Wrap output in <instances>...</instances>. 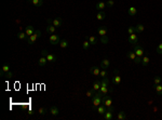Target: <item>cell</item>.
<instances>
[{
  "mask_svg": "<svg viewBox=\"0 0 162 120\" xmlns=\"http://www.w3.org/2000/svg\"><path fill=\"white\" fill-rule=\"evenodd\" d=\"M109 91H112V88H109V79L107 77L103 78V80L101 81V88L98 90V93L101 95H106Z\"/></svg>",
  "mask_w": 162,
  "mask_h": 120,
  "instance_id": "obj_1",
  "label": "cell"
},
{
  "mask_svg": "<svg viewBox=\"0 0 162 120\" xmlns=\"http://www.w3.org/2000/svg\"><path fill=\"white\" fill-rule=\"evenodd\" d=\"M92 98H92V109L95 110L96 108L102 104V95L97 92V93L94 94Z\"/></svg>",
  "mask_w": 162,
  "mask_h": 120,
  "instance_id": "obj_2",
  "label": "cell"
},
{
  "mask_svg": "<svg viewBox=\"0 0 162 120\" xmlns=\"http://www.w3.org/2000/svg\"><path fill=\"white\" fill-rule=\"evenodd\" d=\"M40 34H41L40 30H36L31 36H29L28 38H27V43H28V45H34V43L36 42V40L38 39V37L40 36Z\"/></svg>",
  "mask_w": 162,
  "mask_h": 120,
  "instance_id": "obj_3",
  "label": "cell"
},
{
  "mask_svg": "<svg viewBox=\"0 0 162 120\" xmlns=\"http://www.w3.org/2000/svg\"><path fill=\"white\" fill-rule=\"evenodd\" d=\"M47 22L49 24H52L53 26L55 27H61L62 24H63V22H62V18L59 17H56V18H48Z\"/></svg>",
  "mask_w": 162,
  "mask_h": 120,
  "instance_id": "obj_4",
  "label": "cell"
},
{
  "mask_svg": "<svg viewBox=\"0 0 162 120\" xmlns=\"http://www.w3.org/2000/svg\"><path fill=\"white\" fill-rule=\"evenodd\" d=\"M61 37L59 36V35H55V34H52L50 36V43L53 45H59V42H61Z\"/></svg>",
  "mask_w": 162,
  "mask_h": 120,
  "instance_id": "obj_5",
  "label": "cell"
},
{
  "mask_svg": "<svg viewBox=\"0 0 162 120\" xmlns=\"http://www.w3.org/2000/svg\"><path fill=\"white\" fill-rule=\"evenodd\" d=\"M134 52H135L136 56H140V57H143V56H144V54H145L144 49H143L140 45H134Z\"/></svg>",
  "mask_w": 162,
  "mask_h": 120,
  "instance_id": "obj_6",
  "label": "cell"
},
{
  "mask_svg": "<svg viewBox=\"0 0 162 120\" xmlns=\"http://www.w3.org/2000/svg\"><path fill=\"white\" fill-rule=\"evenodd\" d=\"M10 69H11L10 63H6V64H4V65L1 67V70H0V75H1V76H6L7 74L10 71Z\"/></svg>",
  "mask_w": 162,
  "mask_h": 120,
  "instance_id": "obj_7",
  "label": "cell"
},
{
  "mask_svg": "<svg viewBox=\"0 0 162 120\" xmlns=\"http://www.w3.org/2000/svg\"><path fill=\"white\" fill-rule=\"evenodd\" d=\"M102 103L106 106V107H110L112 105V100L108 95H105L104 98H102Z\"/></svg>",
  "mask_w": 162,
  "mask_h": 120,
  "instance_id": "obj_8",
  "label": "cell"
},
{
  "mask_svg": "<svg viewBox=\"0 0 162 120\" xmlns=\"http://www.w3.org/2000/svg\"><path fill=\"white\" fill-rule=\"evenodd\" d=\"M128 40H129V42L130 43H132V45H137V41H138V38H137V36H136V34L134 33V34H131L129 36V38H128Z\"/></svg>",
  "mask_w": 162,
  "mask_h": 120,
  "instance_id": "obj_9",
  "label": "cell"
},
{
  "mask_svg": "<svg viewBox=\"0 0 162 120\" xmlns=\"http://www.w3.org/2000/svg\"><path fill=\"white\" fill-rule=\"evenodd\" d=\"M90 73H91L92 75H94L95 77H97V76H99L101 69H99V67H97V66H92V67L90 68Z\"/></svg>",
  "mask_w": 162,
  "mask_h": 120,
  "instance_id": "obj_10",
  "label": "cell"
},
{
  "mask_svg": "<svg viewBox=\"0 0 162 120\" xmlns=\"http://www.w3.org/2000/svg\"><path fill=\"white\" fill-rule=\"evenodd\" d=\"M27 1H28L29 3H31L32 6L37 7V8H40V7L43 4V1H42V0H27Z\"/></svg>",
  "mask_w": 162,
  "mask_h": 120,
  "instance_id": "obj_11",
  "label": "cell"
},
{
  "mask_svg": "<svg viewBox=\"0 0 162 120\" xmlns=\"http://www.w3.org/2000/svg\"><path fill=\"white\" fill-rule=\"evenodd\" d=\"M109 66H110V62L108 59H104L103 61L101 62V67L103 69H107Z\"/></svg>",
  "mask_w": 162,
  "mask_h": 120,
  "instance_id": "obj_12",
  "label": "cell"
},
{
  "mask_svg": "<svg viewBox=\"0 0 162 120\" xmlns=\"http://www.w3.org/2000/svg\"><path fill=\"white\" fill-rule=\"evenodd\" d=\"M35 31H36V30H35L34 26H31V25H28V26L26 27V29H25V33H26V35H27L28 37H29V36H31V35L34 34Z\"/></svg>",
  "mask_w": 162,
  "mask_h": 120,
  "instance_id": "obj_13",
  "label": "cell"
},
{
  "mask_svg": "<svg viewBox=\"0 0 162 120\" xmlns=\"http://www.w3.org/2000/svg\"><path fill=\"white\" fill-rule=\"evenodd\" d=\"M115 77L112 78V81L115 84H120V82H121V77H120L119 75H118V70H115Z\"/></svg>",
  "mask_w": 162,
  "mask_h": 120,
  "instance_id": "obj_14",
  "label": "cell"
},
{
  "mask_svg": "<svg viewBox=\"0 0 162 120\" xmlns=\"http://www.w3.org/2000/svg\"><path fill=\"white\" fill-rule=\"evenodd\" d=\"M97 33L101 37H105L107 36V29L105 28V27H98L97 28Z\"/></svg>",
  "mask_w": 162,
  "mask_h": 120,
  "instance_id": "obj_15",
  "label": "cell"
},
{
  "mask_svg": "<svg viewBox=\"0 0 162 120\" xmlns=\"http://www.w3.org/2000/svg\"><path fill=\"white\" fill-rule=\"evenodd\" d=\"M107 7V4L105 3V2H103V1H101V2H97V3L95 4V8L97 9L98 11H103L104 9Z\"/></svg>",
  "mask_w": 162,
  "mask_h": 120,
  "instance_id": "obj_16",
  "label": "cell"
},
{
  "mask_svg": "<svg viewBox=\"0 0 162 120\" xmlns=\"http://www.w3.org/2000/svg\"><path fill=\"white\" fill-rule=\"evenodd\" d=\"M96 110H97V112H98L99 115H104L106 112H107V107H106L105 105H104V106L103 105H99L98 107L96 108Z\"/></svg>",
  "mask_w": 162,
  "mask_h": 120,
  "instance_id": "obj_17",
  "label": "cell"
},
{
  "mask_svg": "<svg viewBox=\"0 0 162 120\" xmlns=\"http://www.w3.org/2000/svg\"><path fill=\"white\" fill-rule=\"evenodd\" d=\"M47 33L48 34H55V31H56V27L55 26H53L52 24H49L48 26H47Z\"/></svg>",
  "mask_w": 162,
  "mask_h": 120,
  "instance_id": "obj_18",
  "label": "cell"
},
{
  "mask_svg": "<svg viewBox=\"0 0 162 120\" xmlns=\"http://www.w3.org/2000/svg\"><path fill=\"white\" fill-rule=\"evenodd\" d=\"M59 108L56 107V106H51L50 107V114L52 115V116H59Z\"/></svg>",
  "mask_w": 162,
  "mask_h": 120,
  "instance_id": "obj_19",
  "label": "cell"
},
{
  "mask_svg": "<svg viewBox=\"0 0 162 120\" xmlns=\"http://www.w3.org/2000/svg\"><path fill=\"white\" fill-rule=\"evenodd\" d=\"M47 62H48L47 57H45V56H42V55H41V57L39 59V61H38V65L41 66V67H43V66H45Z\"/></svg>",
  "mask_w": 162,
  "mask_h": 120,
  "instance_id": "obj_20",
  "label": "cell"
},
{
  "mask_svg": "<svg viewBox=\"0 0 162 120\" xmlns=\"http://www.w3.org/2000/svg\"><path fill=\"white\" fill-rule=\"evenodd\" d=\"M149 62H150L149 56H148L147 54H144V56L142 57V64H143V66H147L148 64H149Z\"/></svg>",
  "mask_w": 162,
  "mask_h": 120,
  "instance_id": "obj_21",
  "label": "cell"
},
{
  "mask_svg": "<svg viewBox=\"0 0 162 120\" xmlns=\"http://www.w3.org/2000/svg\"><path fill=\"white\" fill-rule=\"evenodd\" d=\"M47 60H48V62H51V63H54V62H56V56H55L54 54H51V53H48V55L47 56Z\"/></svg>",
  "mask_w": 162,
  "mask_h": 120,
  "instance_id": "obj_22",
  "label": "cell"
},
{
  "mask_svg": "<svg viewBox=\"0 0 162 120\" xmlns=\"http://www.w3.org/2000/svg\"><path fill=\"white\" fill-rule=\"evenodd\" d=\"M17 38L20 39V40H27L28 36L26 35V33H25V31H21V33L17 34Z\"/></svg>",
  "mask_w": 162,
  "mask_h": 120,
  "instance_id": "obj_23",
  "label": "cell"
},
{
  "mask_svg": "<svg viewBox=\"0 0 162 120\" xmlns=\"http://www.w3.org/2000/svg\"><path fill=\"white\" fill-rule=\"evenodd\" d=\"M144 29H145V26L143 24H137L135 26V33H143L144 31Z\"/></svg>",
  "mask_w": 162,
  "mask_h": 120,
  "instance_id": "obj_24",
  "label": "cell"
},
{
  "mask_svg": "<svg viewBox=\"0 0 162 120\" xmlns=\"http://www.w3.org/2000/svg\"><path fill=\"white\" fill-rule=\"evenodd\" d=\"M128 13H129V15H131V16H135L136 13H137V10H136L135 7H131V8H129Z\"/></svg>",
  "mask_w": 162,
  "mask_h": 120,
  "instance_id": "obj_25",
  "label": "cell"
},
{
  "mask_svg": "<svg viewBox=\"0 0 162 120\" xmlns=\"http://www.w3.org/2000/svg\"><path fill=\"white\" fill-rule=\"evenodd\" d=\"M104 119L105 120H111L112 119V112L111 110H107V112L104 114Z\"/></svg>",
  "mask_w": 162,
  "mask_h": 120,
  "instance_id": "obj_26",
  "label": "cell"
},
{
  "mask_svg": "<svg viewBox=\"0 0 162 120\" xmlns=\"http://www.w3.org/2000/svg\"><path fill=\"white\" fill-rule=\"evenodd\" d=\"M105 16H106V14H105V12H104V11H99V12L96 14V18H97L98 21L105 20Z\"/></svg>",
  "mask_w": 162,
  "mask_h": 120,
  "instance_id": "obj_27",
  "label": "cell"
},
{
  "mask_svg": "<svg viewBox=\"0 0 162 120\" xmlns=\"http://www.w3.org/2000/svg\"><path fill=\"white\" fill-rule=\"evenodd\" d=\"M117 118H118V120H125V119H126V114H125L124 112H118Z\"/></svg>",
  "mask_w": 162,
  "mask_h": 120,
  "instance_id": "obj_28",
  "label": "cell"
},
{
  "mask_svg": "<svg viewBox=\"0 0 162 120\" xmlns=\"http://www.w3.org/2000/svg\"><path fill=\"white\" fill-rule=\"evenodd\" d=\"M69 43L67 40H65V39H63V40H61V42H59V47L62 48V49H66V48H68Z\"/></svg>",
  "mask_w": 162,
  "mask_h": 120,
  "instance_id": "obj_29",
  "label": "cell"
},
{
  "mask_svg": "<svg viewBox=\"0 0 162 120\" xmlns=\"http://www.w3.org/2000/svg\"><path fill=\"white\" fill-rule=\"evenodd\" d=\"M155 90H156L158 95H162V84H160V83L156 84V86H155Z\"/></svg>",
  "mask_w": 162,
  "mask_h": 120,
  "instance_id": "obj_30",
  "label": "cell"
},
{
  "mask_svg": "<svg viewBox=\"0 0 162 120\" xmlns=\"http://www.w3.org/2000/svg\"><path fill=\"white\" fill-rule=\"evenodd\" d=\"M126 56H128V59L134 61V60H135V57H136V54H135V52H134V51H130V52H128Z\"/></svg>",
  "mask_w": 162,
  "mask_h": 120,
  "instance_id": "obj_31",
  "label": "cell"
},
{
  "mask_svg": "<svg viewBox=\"0 0 162 120\" xmlns=\"http://www.w3.org/2000/svg\"><path fill=\"white\" fill-rule=\"evenodd\" d=\"M99 88H101V81H99V80H95L93 83V89L95 90V91H98Z\"/></svg>",
  "mask_w": 162,
  "mask_h": 120,
  "instance_id": "obj_32",
  "label": "cell"
},
{
  "mask_svg": "<svg viewBox=\"0 0 162 120\" xmlns=\"http://www.w3.org/2000/svg\"><path fill=\"white\" fill-rule=\"evenodd\" d=\"M95 94V90L92 88V89H90V90H88L87 91V93H85V95L88 96V98H92V96Z\"/></svg>",
  "mask_w": 162,
  "mask_h": 120,
  "instance_id": "obj_33",
  "label": "cell"
},
{
  "mask_svg": "<svg viewBox=\"0 0 162 120\" xmlns=\"http://www.w3.org/2000/svg\"><path fill=\"white\" fill-rule=\"evenodd\" d=\"M90 45H91V43H90L89 40H84V41H83L82 48H83L84 50H89V49H90Z\"/></svg>",
  "mask_w": 162,
  "mask_h": 120,
  "instance_id": "obj_34",
  "label": "cell"
},
{
  "mask_svg": "<svg viewBox=\"0 0 162 120\" xmlns=\"http://www.w3.org/2000/svg\"><path fill=\"white\" fill-rule=\"evenodd\" d=\"M88 40L90 41V43H91V45H96V43H97V39L94 36H90L89 38H88Z\"/></svg>",
  "mask_w": 162,
  "mask_h": 120,
  "instance_id": "obj_35",
  "label": "cell"
},
{
  "mask_svg": "<svg viewBox=\"0 0 162 120\" xmlns=\"http://www.w3.org/2000/svg\"><path fill=\"white\" fill-rule=\"evenodd\" d=\"M99 76H101L102 78H106V77H108V73H107V70H106V69H102L101 73H99Z\"/></svg>",
  "mask_w": 162,
  "mask_h": 120,
  "instance_id": "obj_36",
  "label": "cell"
},
{
  "mask_svg": "<svg viewBox=\"0 0 162 120\" xmlns=\"http://www.w3.org/2000/svg\"><path fill=\"white\" fill-rule=\"evenodd\" d=\"M159 83H161V78L159 76H156L154 78V84L156 86V84H159Z\"/></svg>",
  "mask_w": 162,
  "mask_h": 120,
  "instance_id": "obj_37",
  "label": "cell"
},
{
  "mask_svg": "<svg viewBox=\"0 0 162 120\" xmlns=\"http://www.w3.org/2000/svg\"><path fill=\"white\" fill-rule=\"evenodd\" d=\"M38 112H39V114H40V115H42V116H44V115L47 114V112H48V110H47V108H44V107H41V108H39V110H38Z\"/></svg>",
  "mask_w": 162,
  "mask_h": 120,
  "instance_id": "obj_38",
  "label": "cell"
},
{
  "mask_svg": "<svg viewBox=\"0 0 162 120\" xmlns=\"http://www.w3.org/2000/svg\"><path fill=\"white\" fill-rule=\"evenodd\" d=\"M101 42L104 43V45H107V43H108V37H107V36L101 37Z\"/></svg>",
  "mask_w": 162,
  "mask_h": 120,
  "instance_id": "obj_39",
  "label": "cell"
},
{
  "mask_svg": "<svg viewBox=\"0 0 162 120\" xmlns=\"http://www.w3.org/2000/svg\"><path fill=\"white\" fill-rule=\"evenodd\" d=\"M128 33H129V35L135 33V26H130L128 28Z\"/></svg>",
  "mask_w": 162,
  "mask_h": 120,
  "instance_id": "obj_40",
  "label": "cell"
},
{
  "mask_svg": "<svg viewBox=\"0 0 162 120\" xmlns=\"http://www.w3.org/2000/svg\"><path fill=\"white\" fill-rule=\"evenodd\" d=\"M106 4H107V7L111 8V7H113V4H115V1H113V0H108V1L106 2Z\"/></svg>",
  "mask_w": 162,
  "mask_h": 120,
  "instance_id": "obj_41",
  "label": "cell"
},
{
  "mask_svg": "<svg viewBox=\"0 0 162 120\" xmlns=\"http://www.w3.org/2000/svg\"><path fill=\"white\" fill-rule=\"evenodd\" d=\"M157 53H158V54H162V43H160V45L157 47Z\"/></svg>",
  "mask_w": 162,
  "mask_h": 120,
  "instance_id": "obj_42",
  "label": "cell"
},
{
  "mask_svg": "<svg viewBox=\"0 0 162 120\" xmlns=\"http://www.w3.org/2000/svg\"><path fill=\"white\" fill-rule=\"evenodd\" d=\"M134 62H135L136 64L142 63V57H140V56H136V57H135V60H134Z\"/></svg>",
  "mask_w": 162,
  "mask_h": 120,
  "instance_id": "obj_43",
  "label": "cell"
},
{
  "mask_svg": "<svg viewBox=\"0 0 162 120\" xmlns=\"http://www.w3.org/2000/svg\"><path fill=\"white\" fill-rule=\"evenodd\" d=\"M12 77H13V74H12V71L10 70V71H9V73L6 75V78H8V79H11Z\"/></svg>",
  "mask_w": 162,
  "mask_h": 120,
  "instance_id": "obj_44",
  "label": "cell"
},
{
  "mask_svg": "<svg viewBox=\"0 0 162 120\" xmlns=\"http://www.w3.org/2000/svg\"><path fill=\"white\" fill-rule=\"evenodd\" d=\"M28 114H29V115H31V114L34 115V109H32V110H29V112H28Z\"/></svg>",
  "mask_w": 162,
  "mask_h": 120,
  "instance_id": "obj_45",
  "label": "cell"
}]
</instances>
